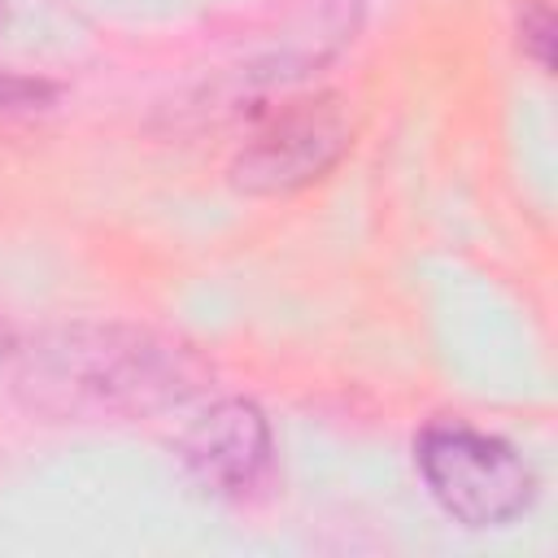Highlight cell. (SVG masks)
I'll use <instances>...</instances> for the list:
<instances>
[{
    "instance_id": "3",
    "label": "cell",
    "mask_w": 558,
    "mask_h": 558,
    "mask_svg": "<svg viewBox=\"0 0 558 558\" xmlns=\"http://www.w3.org/2000/svg\"><path fill=\"white\" fill-rule=\"evenodd\" d=\"M353 144V118L340 96H305L270 113L235 153L231 179L253 196H283L323 179Z\"/></svg>"
},
{
    "instance_id": "1",
    "label": "cell",
    "mask_w": 558,
    "mask_h": 558,
    "mask_svg": "<svg viewBox=\"0 0 558 558\" xmlns=\"http://www.w3.org/2000/svg\"><path fill=\"white\" fill-rule=\"evenodd\" d=\"M13 392L52 418L148 414L187 401L209 366L179 340L126 323H74L31 336L9 362Z\"/></svg>"
},
{
    "instance_id": "4",
    "label": "cell",
    "mask_w": 558,
    "mask_h": 558,
    "mask_svg": "<svg viewBox=\"0 0 558 558\" xmlns=\"http://www.w3.org/2000/svg\"><path fill=\"white\" fill-rule=\"evenodd\" d=\"M179 453H183V466L196 475V484H205L209 493H222V497H244L270 471L266 414L244 397L214 401L183 432Z\"/></svg>"
},
{
    "instance_id": "5",
    "label": "cell",
    "mask_w": 558,
    "mask_h": 558,
    "mask_svg": "<svg viewBox=\"0 0 558 558\" xmlns=\"http://www.w3.org/2000/svg\"><path fill=\"white\" fill-rule=\"evenodd\" d=\"M514 35L523 57L536 61V70H554V9L549 0H519L514 9Z\"/></svg>"
},
{
    "instance_id": "2",
    "label": "cell",
    "mask_w": 558,
    "mask_h": 558,
    "mask_svg": "<svg viewBox=\"0 0 558 558\" xmlns=\"http://www.w3.org/2000/svg\"><path fill=\"white\" fill-rule=\"evenodd\" d=\"M414 462L440 510L466 527H506L536 497V475L523 453L462 418L427 423L414 440Z\"/></svg>"
}]
</instances>
